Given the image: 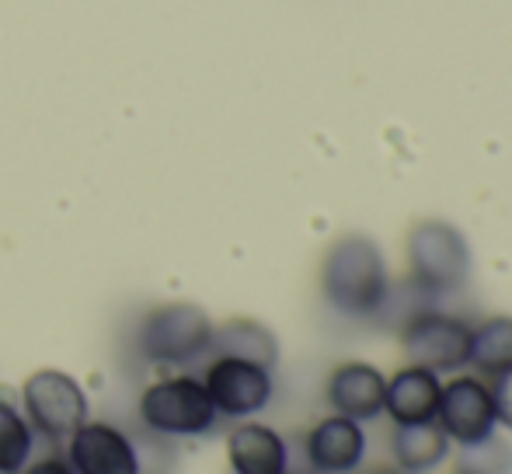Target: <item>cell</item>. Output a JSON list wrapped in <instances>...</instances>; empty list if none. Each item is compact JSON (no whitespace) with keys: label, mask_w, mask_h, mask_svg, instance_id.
<instances>
[{"label":"cell","mask_w":512,"mask_h":474,"mask_svg":"<svg viewBox=\"0 0 512 474\" xmlns=\"http://www.w3.org/2000/svg\"><path fill=\"white\" fill-rule=\"evenodd\" d=\"M384 248L370 234H342L321 258V297L345 321H380L391 297Z\"/></svg>","instance_id":"1"},{"label":"cell","mask_w":512,"mask_h":474,"mask_svg":"<svg viewBox=\"0 0 512 474\" xmlns=\"http://www.w3.org/2000/svg\"><path fill=\"white\" fill-rule=\"evenodd\" d=\"M136 422L143 436L161 443L175 440H203L216 433L220 415L206 394L199 373H164L143 384L136 398Z\"/></svg>","instance_id":"2"},{"label":"cell","mask_w":512,"mask_h":474,"mask_svg":"<svg viewBox=\"0 0 512 474\" xmlns=\"http://www.w3.org/2000/svg\"><path fill=\"white\" fill-rule=\"evenodd\" d=\"M408 283L422 290L429 300H443L464 290L471 279V241L457 224L443 217H425L405 237Z\"/></svg>","instance_id":"3"},{"label":"cell","mask_w":512,"mask_h":474,"mask_svg":"<svg viewBox=\"0 0 512 474\" xmlns=\"http://www.w3.org/2000/svg\"><path fill=\"white\" fill-rule=\"evenodd\" d=\"M213 318L192 300L150 307L136 325V353L150 366H192L213 353Z\"/></svg>","instance_id":"4"},{"label":"cell","mask_w":512,"mask_h":474,"mask_svg":"<svg viewBox=\"0 0 512 474\" xmlns=\"http://www.w3.org/2000/svg\"><path fill=\"white\" fill-rule=\"evenodd\" d=\"M21 412L39 440L63 447L91 419V398L74 373L42 366L21 384Z\"/></svg>","instance_id":"5"},{"label":"cell","mask_w":512,"mask_h":474,"mask_svg":"<svg viewBox=\"0 0 512 474\" xmlns=\"http://www.w3.org/2000/svg\"><path fill=\"white\" fill-rule=\"evenodd\" d=\"M74 474H147V436H136L122 422L88 419L60 447Z\"/></svg>","instance_id":"6"},{"label":"cell","mask_w":512,"mask_h":474,"mask_svg":"<svg viewBox=\"0 0 512 474\" xmlns=\"http://www.w3.org/2000/svg\"><path fill=\"white\" fill-rule=\"evenodd\" d=\"M471 321L443 311V307H425L415 318L398 328L401 353L408 363L425 366L432 373H460L471 363Z\"/></svg>","instance_id":"7"},{"label":"cell","mask_w":512,"mask_h":474,"mask_svg":"<svg viewBox=\"0 0 512 474\" xmlns=\"http://www.w3.org/2000/svg\"><path fill=\"white\" fill-rule=\"evenodd\" d=\"M199 377H203L220 422L258 419L276 398V373L269 366L251 363V359L209 356Z\"/></svg>","instance_id":"8"},{"label":"cell","mask_w":512,"mask_h":474,"mask_svg":"<svg viewBox=\"0 0 512 474\" xmlns=\"http://www.w3.org/2000/svg\"><path fill=\"white\" fill-rule=\"evenodd\" d=\"M436 426L446 433L453 450L478 447V443L492 440L499 433V422H495L488 380L464 370L450 373V380H443V391H439Z\"/></svg>","instance_id":"9"},{"label":"cell","mask_w":512,"mask_h":474,"mask_svg":"<svg viewBox=\"0 0 512 474\" xmlns=\"http://www.w3.org/2000/svg\"><path fill=\"white\" fill-rule=\"evenodd\" d=\"M300 447L310 474H359L370 454V433L363 422L328 412L307 429Z\"/></svg>","instance_id":"10"},{"label":"cell","mask_w":512,"mask_h":474,"mask_svg":"<svg viewBox=\"0 0 512 474\" xmlns=\"http://www.w3.org/2000/svg\"><path fill=\"white\" fill-rule=\"evenodd\" d=\"M387 373L366 359H342L324 377V405L356 422H377L384 415Z\"/></svg>","instance_id":"11"},{"label":"cell","mask_w":512,"mask_h":474,"mask_svg":"<svg viewBox=\"0 0 512 474\" xmlns=\"http://www.w3.org/2000/svg\"><path fill=\"white\" fill-rule=\"evenodd\" d=\"M223 454L230 474H293L290 440L262 419L230 422Z\"/></svg>","instance_id":"12"},{"label":"cell","mask_w":512,"mask_h":474,"mask_svg":"<svg viewBox=\"0 0 512 474\" xmlns=\"http://www.w3.org/2000/svg\"><path fill=\"white\" fill-rule=\"evenodd\" d=\"M439 391H443V377L425 366L405 363L387 377L384 394V415L391 426H418V422H436Z\"/></svg>","instance_id":"13"},{"label":"cell","mask_w":512,"mask_h":474,"mask_svg":"<svg viewBox=\"0 0 512 474\" xmlns=\"http://www.w3.org/2000/svg\"><path fill=\"white\" fill-rule=\"evenodd\" d=\"M453 457V443L436 422L391 426V464L408 474H436Z\"/></svg>","instance_id":"14"},{"label":"cell","mask_w":512,"mask_h":474,"mask_svg":"<svg viewBox=\"0 0 512 474\" xmlns=\"http://www.w3.org/2000/svg\"><path fill=\"white\" fill-rule=\"evenodd\" d=\"M209 356H237V359H251V363L276 370L279 339L269 325H262V321H255V318H230V321H223V325H216L213 353Z\"/></svg>","instance_id":"15"},{"label":"cell","mask_w":512,"mask_h":474,"mask_svg":"<svg viewBox=\"0 0 512 474\" xmlns=\"http://www.w3.org/2000/svg\"><path fill=\"white\" fill-rule=\"evenodd\" d=\"M471 366L478 377L512 370V314H492L471 328Z\"/></svg>","instance_id":"16"},{"label":"cell","mask_w":512,"mask_h":474,"mask_svg":"<svg viewBox=\"0 0 512 474\" xmlns=\"http://www.w3.org/2000/svg\"><path fill=\"white\" fill-rule=\"evenodd\" d=\"M39 436L25 419L21 405L0 398V474H21L32 464Z\"/></svg>","instance_id":"17"},{"label":"cell","mask_w":512,"mask_h":474,"mask_svg":"<svg viewBox=\"0 0 512 474\" xmlns=\"http://www.w3.org/2000/svg\"><path fill=\"white\" fill-rule=\"evenodd\" d=\"M457 471L464 474H512V440L506 433H495L492 440L478 447L457 450Z\"/></svg>","instance_id":"18"},{"label":"cell","mask_w":512,"mask_h":474,"mask_svg":"<svg viewBox=\"0 0 512 474\" xmlns=\"http://www.w3.org/2000/svg\"><path fill=\"white\" fill-rule=\"evenodd\" d=\"M488 391H492V405H495V422H499V433L512 436V370L499 373V377H488Z\"/></svg>","instance_id":"19"},{"label":"cell","mask_w":512,"mask_h":474,"mask_svg":"<svg viewBox=\"0 0 512 474\" xmlns=\"http://www.w3.org/2000/svg\"><path fill=\"white\" fill-rule=\"evenodd\" d=\"M21 474H74V468L63 461V454H42V457H32V464Z\"/></svg>","instance_id":"20"},{"label":"cell","mask_w":512,"mask_h":474,"mask_svg":"<svg viewBox=\"0 0 512 474\" xmlns=\"http://www.w3.org/2000/svg\"><path fill=\"white\" fill-rule=\"evenodd\" d=\"M359 474H408V471L394 468V464H377V468H363Z\"/></svg>","instance_id":"21"},{"label":"cell","mask_w":512,"mask_h":474,"mask_svg":"<svg viewBox=\"0 0 512 474\" xmlns=\"http://www.w3.org/2000/svg\"><path fill=\"white\" fill-rule=\"evenodd\" d=\"M446 474H464V471H457V468H453V471H446Z\"/></svg>","instance_id":"22"}]
</instances>
